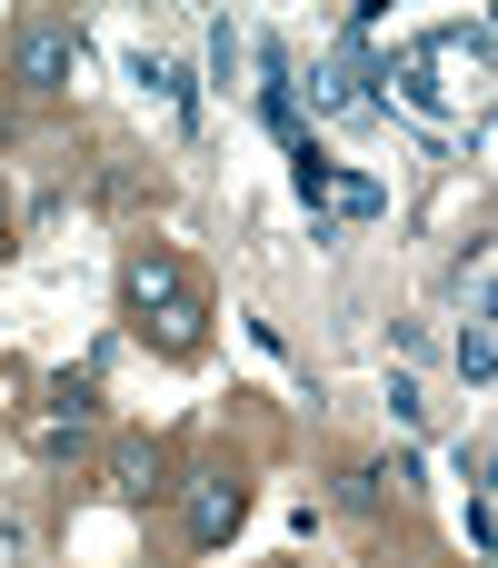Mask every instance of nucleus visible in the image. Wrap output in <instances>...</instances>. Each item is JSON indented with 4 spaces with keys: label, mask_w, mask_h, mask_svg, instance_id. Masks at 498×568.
<instances>
[{
    "label": "nucleus",
    "mask_w": 498,
    "mask_h": 568,
    "mask_svg": "<svg viewBox=\"0 0 498 568\" xmlns=\"http://www.w3.org/2000/svg\"><path fill=\"white\" fill-rule=\"evenodd\" d=\"M389 489H399L389 469H339V509H359V519H369V509H379Z\"/></svg>",
    "instance_id": "obj_8"
},
{
    "label": "nucleus",
    "mask_w": 498,
    "mask_h": 568,
    "mask_svg": "<svg viewBox=\"0 0 498 568\" xmlns=\"http://www.w3.org/2000/svg\"><path fill=\"white\" fill-rule=\"evenodd\" d=\"M20 439H30L40 459H80V439H90V409H50V399H40V409L20 419Z\"/></svg>",
    "instance_id": "obj_6"
},
{
    "label": "nucleus",
    "mask_w": 498,
    "mask_h": 568,
    "mask_svg": "<svg viewBox=\"0 0 498 568\" xmlns=\"http://www.w3.org/2000/svg\"><path fill=\"white\" fill-rule=\"evenodd\" d=\"M299 190H309V200H329L339 220H369V210H379V180H339L329 160H299Z\"/></svg>",
    "instance_id": "obj_5"
},
{
    "label": "nucleus",
    "mask_w": 498,
    "mask_h": 568,
    "mask_svg": "<svg viewBox=\"0 0 498 568\" xmlns=\"http://www.w3.org/2000/svg\"><path fill=\"white\" fill-rule=\"evenodd\" d=\"M80 60H90V50H80V30H70V20H50V10L10 30V80H20V90H40V100H50V90H70V80H80Z\"/></svg>",
    "instance_id": "obj_2"
},
{
    "label": "nucleus",
    "mask_w": 498,
    "mask_h": 568,
    "mask_svg": "<svg viewBox=\"0 0 498 568\" xmlns=\"http://www.w3.org/2000/svg\"><path fill=\"white\" fill-rule=\"evenodd\" d=\"M160 479H170V459H160V439H110V459H100V489L110 499H160Z\"/></svg>",
    "instance_id": "obj_4"
},
{
    "label": "nucleus",
    "mask_w": 498,
    "mask_h": 568,
    "mask_svg": "<svg viewBox=\"0 0 498 568\" xmlns=\"http://www.w3.org/2000/svg\"><path fill=\"white\" fill-rule=\"evenodd\" d=\"M459 379H469V389L498 379V320L489 310H469V329H459Z\"/></svg>",
    "instance_id": "obj_7"
},
{
    "label": "nucleus",
    "mask_w": 498,
    "mask_h": 568,
    "mask_svg": "<svg viewBox=\"0 0 498 568\" xmlns=\"http://www.w3.org/2000/svg\"><path fill=\"white\" fill-rule=\"evenodd\" d=\"M240 519H250V489H240L230 469H200V479L180 489V529H190V549H230Z\"/></svg>",
    "instance_id": "obj_3"
},
{
    "label": "nucleus",
    "mask_w": 498,
    "mask_h": 568,
    "mask_svg": "<svg viewBox=\"0 0 498 568\" xmlns=\"http://www.w3.org/2000/svg\"><path fill=\"white\" fill-rule=\"evenodd\" d=\"M0 240H10V180H0Z\"/></svg>",
    "instance_id": "obj_10"
},
{
    "label": "nucleus",
    "mask_w": 498,
    "mask_h": 568,
    "mask_svg": "<svg viewBox=\"0 0 498 568\" xmlns=\"http://www.w3.org/2000/svg\"><path fill=\"white\" fill-rule=\"evenodd\" d=\"M120 300H130V320H140L170 359H190V349L210 339V310H200V290H190V270H180L170 250H130V260H120Z\"/></svg>",
    "instance_id": "obj_1"
},
{
    "label": "nucleus",
    "mask_w": 498,
    "mask_h": 568,
    "mask_svg": "<svg viewBox=\"0 0 498 568\" xmlns=\"http://www.w3.org/2000/svg\"><path fill=\"white\" fill-rule=\"evenodd\" d=\"M90 399H100L90 369H60V379H50V409H90Z\"/></svg>",
    "instance_id": "obj_9"
}]
</instances>
